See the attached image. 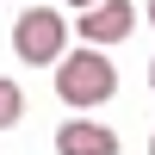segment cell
I'll return each mask as SVG.
<instances>
[{"mask_svg": "<svg viewBox=\"0 0 155 155\" xmlns=\"http://www.w3.org/2000/svg\"><path fill=\"white\" fill-rule=\"evenodd\" d=\"M56 93H62V106H106L112 93H118V68H112L99 50H68V56L56 62Z\"/></svg>", "mask_w": 155, "mask_h": 155, "instance_id": "1", "label": "cell"}, {"mask_svg": "<svg viewBox=\"0 0 155 155\" xmlns=\"http://www.w3.org/2000/svg\"><path fill=\"white\" fill-rule=\"evenodd\" d=\"M12 50H19V62H31V68H50V62L68 56V19L50 6H25L19 25H12Z\"/></svg>", "mask_w": 155, "mask_h": 155, "instance_id": "2", "label": "cell"}, {"mask_svg": "<svg viewBox=\"0 0 155 155\" xmlns=\"http://www.w3.org/2000/svg\"><path fill=\"white\" fill-rule=\"evenodd\" d=\"M130 25H137V6L130 0H99L93 12H81V44L87 50H106V44H118V37H130Z\"/></svg>", "mask_w": 155, "mask_h": 155, "instance_id": "3", "label": "cell"}, {"mask_svg": "<svg viewBox=\"0 0 155 155\" xmlns=\"http://www.w3.org/2000/svg\"><path fill=\"white\" fill-rule=\"evenodd\" d=\"M56 155H118V130L87 124V118H68L56 130Z\"/></svg>", "mask_w": 155, "mask_h": 155, "instance_id": "4", "label": "cell"}, {"mask_svg": "<svg viewBox=\"0 0 155 155\" xmlns=\"http://www.w3.org/2000/svg\"><path fill=\"white\" fill-rule=\"evenodd\" d=\"M25 118V93H19V81H6V74H0V130H6V124H19Z\"/></svg>", "mask_w": 155, "mask_h": 155, "instance_id": "5", "label": "cell"}, {"mask_svg": "<svg viewBox=\"0 0 155 155\" xmlns=\"http://www.w3.org/2000/svg\"><path fill=\"white\" fill-rule=\"evenodd\" d=\"M68 6H81V12H93V6H99V0H68Z\"/></svg>", "mask_w": 155, "mask_h": 155, "instance_id": "6", "label": "cell"}, {"mask_svg": "<svg viewBox=\"0 0 155 155\" xmlns=\"http://www.w3.org/2000/svg\"><path fill=\"white\" fill-rule=\"evenodd\" d=\"M149 25H155V0H149Z\"/></svg>", "mask_w": 155, "mask_h": 155, "instance_id": "7", "label": "cell"}, {"mask_svg": "<svg viewBox=\"0 0 155 155\" xmlns=\"http://www.w3.org/2000/svg\"><path fill=\"white\" fill-rule=\"evenodd\" d=\"M149 87H155V62H149Z\"/></svg>", "mask_w": 155, "mask_h": 155, "instance_id": "8", "label": "cell"}, {"mask_svg": "<svg viewBox=\"0 0 155 155\" xmlns=\"http://www.w3.org/2000/svg\"><path fill=\"white\" fill-rule=\"evenodd\" d=\"M149 155H155V137H149Z\"/></svg>", "mask_w": 155, "mask_h": 155, "instance_id": "9", "label": "cell"}]
</instances>
